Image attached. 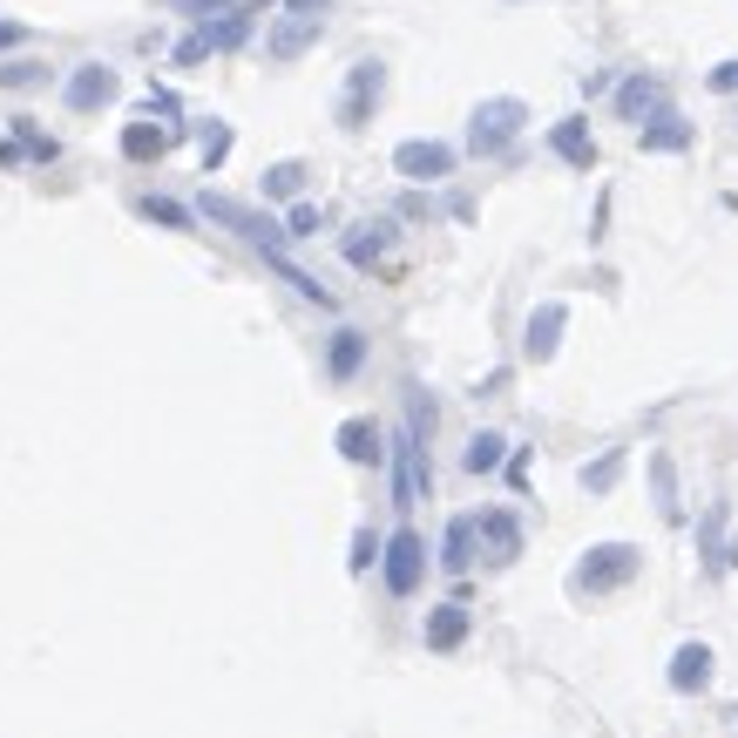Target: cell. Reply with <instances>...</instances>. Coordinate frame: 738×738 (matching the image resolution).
Returning <instances> with one entry per match:
<instances>
[{"label":"cell","mask_w":738,"mask_h":738,"mask_svg":"<svg viewBox=\"0 0 738 738\" xmlns=\"http://www.w3.org/2000/svg\"><path fill=\"white\" fill-rule=\"evenodd\" d=\"M637 569H644L637 542H590L582 563L569 569V597H616L624 582H637Z\"/></svg>","instance_id":"1"},{"label":"cell","mask_w":738,"mask_h":738,"mask_svg":"<svg viewBox=\"0 0 738 738\" xmlns=\"http://www.w3.org/2000/svg\"><path fill=\"white\" fill-rule=\"evenodd\" d=\"M522 129H529V102H515V95L475 102V115H468V157H475V163L509 157V143H515Z\"/></svg>","instance_id":"2"},{"label":"cell","mask_w":738,"mask_h":738,"mask_svg":"<svg viewBox=\"0 0 738 738\" xmlns=\"http://www.w3.org/2000/svg\"><path fill=\"white\" fill-rule=\"evenodd\" d=\"M197 211L211 217V224H224V230H238L245 245H258V251H285V224L271 217V211H251V204H238V197H197Z\"/></svg>","instance_id":"3"},{"label":"cell","mask_w":738,"mask_h":738,"mask_svg":"<svg viewBox=\"0 0 738 738\" xmlns=\"http://www.w3.org/2000/svg\"><path fill=\"white\" fill-rule=\"evenodd\" d=\"M386 95V61L379 55H360L353 68H345V95H339V123L345 129H366L373 123V109Z\"/></svg>","instance_id":"4"},{"label":"cell","mask_w":738,"mask_h":738,"mask_svg":"<svg viewBox=\"0 0 738 738\" xmlns=\"http://www.w3.org/2000/svg\"><path fill=\"white\" fill-rule=\"evenodd\" d=\"M379 576H386V597H413L420 576H427V542L413 529H394L379 549Z\"/></svg>","instance_id":"5"},{"label":"cell","mask_w":738,"mask_h":738,"mask_svg":"<svg viewBox=\"0 0 738 738\" xmlns=\"http://www.w3.org/2000/svg\"><path fill=\"white\" fill-rule=\"evenodd\" d=\"M454 143H434V136H407L400 149H394V170L407 177V183H420V190H434V183H447L454 177Z\"/></svg>","instance_id":"6"},{"label":"cell","mask_w":738,"mask_h":738,"mask_svg":"<svg viewBox=\"0 0 738 738\" xmlns=\"http://www.w3.org/2000/svg\"><path fill=\"white\" fill-rule=\"evenodd\" d=\"M386 454H394V509H413V501L427 495V481H434V475H427V441L407 427Z\"/></svg>","instance_id":"7"},{"label":"cell","mask_w":738,"mask_h":738,"mask_svg":"<svg viewBox=\"0 0 738 738\" xmlns=\"http://www.w3.org/2000/svg\"><path fill=\"white\" fill-rule=\"evenodd\" d=\"M657 109H671V95H665V82H657V75H624V82H616V123H650Z\"/></svg>","instance_id":"8"},{"label":"cell","mask_w":738,"mask_h":738,"mask_svg":"<svg viewBox=\"0 0 738 738\" xmlns=\"http://www.w3.org/2000/svg\"><path fill=\"white\" fill-rule=\"evenodd\" d=\"M637 143H644V157H684V149L697 143V123L678 115V109H657L650 123L637 129Z\"/></svg>","instance_id":"9"},{"label":"cell","mask_w":738,"mask_h":738,"mask_svg":"<svg viewBox=\"0 0 738 738\" xmlns=\"http://www.w3.org/2000/svg\"><path fill=\"white\" fill-rule=\"evenodd\" d=\"M563 326H569V313H563L556 298H542L535 313H529V326H522V360L549 366V360H556V345H563Z\"/></svg>","instance_id":"10"},{"label":"cell","mask_w":738,"mask_h":738,"mask_svg":"<svg viewBox=\"0 0 738 738\" xmlns=\"http://www.w3.org/2000/svg\"><path fill=\"white\" fill-rule=\"evenodd\" d=\"M115 89H123V82H115V68H102V61H82V68L68 75V89H61V102H68L75 115H89V109L115 102Z\"/></svg>","instance_id":"11"},{"label":"cell","mask_w":738,"mask_h":738,"mask_svg":"<svg viewBox=\"0 0 738 738\" xmlns=\"http://www.w3.org/2000/svg\"><path fill=\"white\" fill-rule=\"evenodd\" d=\"M475 556H481V515H454L447 535H441V569L447 576H468Z\"/></svg>","instance_id":"12"},{"label":"cell","mask_w":738,"mask_h":738,"mask_svg":"<svg viewBox=\"0 0 738 738\" xmlns=\"http://www.w3.org/2000/svg\"><path fill=\"white\" fill-rule=\"evenodd\" d=\"M468 631H475L468 603H441V610H427L420 644H427V650H461V644H468Z\"/></svg>","instance_id":"13"},{"label":"cell","mask_w":738,"mask_h":738,"mask_svg":"<svg viewBox=\"0 0 738 738\" xmlns=\"http://www.w3.org/2000/svg\"><path fill=\"white\" fill-rule=\"evenodd\" d=\"M650 509H657V522H684V495H678V461L665 454V447H657L650 454Z\"/></svg>","instance_id":"14"},{"label":"cell","mask_w":738,"mask_h":738,"mask_svg":"<svg viewBox=\"0 0 738 738\" xmlns=\"http://www.w3.org/2000/svg\"><path fill=\"white\" fill-rule=\"evenodd\" d=\"M481 556H488L495 569L522 556V522H515V509H488V515H481Z\"/></svg>","instance_id":"15"},{"label":"cell","mask_w":738,"mask_h":738,"mask_svg":"<svg viewBox=\"0 0 738 738\" xmlns=\"http://www.w3.org/2000/svg\"><path fill=\"white\" fill-rule=\"evenodd\" d=\"M549 149H556L569 170H597V136H590V123H582V115H563V123L549 129Z\"/></svg>","instance_id":"16"},{"label":"cell","mask_w":738,"mask_h":738,"mask_svg":"<svg viewBox=\"0 0 738 738\" xmlns=\"http://www.w3.org/2000/svg\"><path fill=\"white\" fill-rule=\"evenodd\" d=\"M712 684V644H678L671 650V691L678 697H697Z\"/></svg>","instance_id":"17"},{"label":"cell","mask_w":738,"mask_h":738,"mask_svg":"<svg viewBox=\"0 0 738 738\" xmlns=\"http://www.w3.org/2000/svg\"><path fill=\"white\" fill-rule=\"evenodd\" d=\"M319 42V14H285L279 27L264 34V48H271V61H298L305 48Z\"/></svg>","instance_id":"18"},{"label":"cell","mask_w":738,"mask_h":738,"mask_svg":"<svg viewBox=\"0 0 738 738\" xmlns=\"http://www.w3.org/2000/svg\"><path fill=\"white\" fill-rule=\"evenodd\" d=\"M339 454L353 461V468H379V461H386V434L373 420H345L339 427Z\"/></svg>","instance_id":"19"},{"label":"cell","mask_w":738,"mask_h":738,"mask_svg":"<svg viewBox=\"0 0 738 738\" xmlns=\"http://www.w3.org/2000/svg\"><path fill=\"white\" fill-rule=\"evenodd\" d=\"M264 264H271V271H279V279H285V285H292V292H298L305 305H319V313H332V305H339V298H332V292H326V285L313 279V271H298V264H292L285 251H264Z\"/></svg>","instance_id":"20"},{"label":"cell","mask_w":738,"mask_h":738,"mask_svg":"<svg viewBox=\"0 0 738 738\" xmlns=\"http://www.w3.org/2000/svg\"><path fill=\"white\" fill-rule=\"evenodd\" d=\"M170 143H177V129L129 123V129H123V157H129V163H157V157H170Z\"/></svg>","instance_id":"21"},{"label":"cell","mask_w":738,"mask_h":738,"mask_svg":"<svg viewBox=\"0 0 738 738\" xmlns=\"http://www.w3.org/2000/svg\"><path fill=\"white\" fill-rule=\"evenodd\" d=\"M360 366H366V332H353V326L332 332V345H326V373H332V379H353Z\"/></svg>","instance_id":"22"},{"label":"cell","mask_w":738,"mask_h":738,"mask_svg":"<svg viewBox=\"0 0 738 738\" xmlns=\"http://www.w3.org/2000/svg\"><path fill=\"white\" fill-rule=\"evenodd\" d=\"M251 14L245 8H230V14H217V21H204V42H211V55H230V48H245L251 42Z\"/></svg>","instance_id":"23"},{"label":"cell","mask_w":738,"mask_h":738,"mask_svg":"<svg viewBox=\"0 0 738 738\" xmlns=\"http://www.w3.org/2000/svg\"><path fill=\"white\" fill-rule=\"evenodd\" d=\"M386 245H394V224H379V217H373V224H353V238H345V264L366 271Z\"/></svg>","instance_id":"24"},{"label":"cell","mask_w":738,"mask_h":738,"mask_svg":"<svg viewBox=\"0 0 738 738\" xmlns=\"http://www.w3.org/2000/svg\"><path fill=\"white\" fill-rule=\"evenodd\" d=\"M14 157H34V163H55L61 149H55V136H42V129H34L27 115H14V143L0 149V163H14Z\"/></svg>","instance_id":"25"},{"label":"cell","mask_w":738,"mask_h":738,"mask_svg":"<svg viewBox=\"0 0 738 738\" xmlns=\"http://www.w3.org/2000/svg\"><path fill=\"white\" fill-rule=\"evenodd\" d=\"M501 461H509V441H501L495 427H481V434L468 441V454H461V468H468V475H495Z\"/></svg>","instance_id":"26"},{"label":"cell","mask_w":738,"mask_h":738,"mask_svg":"<svg viewBox=\"0 0 738 738\" xmlns=\"http://www.w3.org/2000/svg\"><path fill=\"white\" fill-rule=\"evenodd\" d=\"M616 475H624V447H610L603 461H582V475H576V481L590 488V495H610V488H616Z\"/></svg>","instance_id":"27"},{"label":"cell","mask_w":738,"mask_h":738,"mask_svg":"<svg viewBox=\"0 0 738 738\" xmlns=\"http://www.w3.org/2000/svg\"><path fill=\"white\" fill-rule=\"evenodd\" d=\"M725 529H731V501H712L705 522H697V556H712L718 542H725Z\"/></svg>","instance_id":"28"},{"label":"cell","mask_w":738,"mask_h":738,"mask_svg":"<svg viewBox=\"0 0 738 738\" xmlns=\"http://www.w3.org/2000/svg\"><path fill=\"white\" fill-rule=\"evenodd\" d=\"M298 190H305V163H271V170H264V197H285V204H292Z\"/></svg>","instance_id":"29"},{"label":"cell","mask_w":738,"mask_h":738,"mask_svg":"<svg viewBox=\"0 0 738 738\" xmlns=\"http://www.w3.org/2000/svg\"><path fill=\"white\" fill-rule=\"evenodd\" d=\"M136 211H143L149 224H163V230H190V211L170 204V197H136Z\"/></svg>","instance_id":"30"},{"label":"cell","mask_w":738,"mask_h":738,"mask_svg":"<svg viewBox=\"0 0 738 738\" xmlns=\"http://www.w3.org/2000/svg\"><path fill=\"white\" fill-rule=\"evenodd\" d=\"M285 238H319V204L292 197V211H285Z\"/></svg>","instance_id":"31"},{"label":"cell","mask_w":738,"mask_h":738,"mask_svg":"<svg viewBox=\"0 0 738 738\" xmlns=\"http://www.w3.org/2000/svg\"><path fill=\"white\" fill-rule=\"evenodd\" d=\"M379 549H386V542H379L373 529H360V535H353V556H345V569H353V576H366V569L379 563Z\"/></svg>","instance_id":"32"},{"label":"cell","mask_w":738,"mask_h":738,"mask_svg":"<svg viewBox=\"0 0 738 738\" xmlns=\"http://www.w3.org/2000/svg\"><path fill=\"white\" fill-rule=\"evenodd\" d=\"M170 8H177V14H190V21H197V27H204V21H217V14H230V8H238V0H170Z\"/></svg>","instance_id":"33"},{"label":"cell","mask_w":738,"mask_h":738,"mask_svg":"<svg viewBox=\"0 0 738 738\" xmlns=\"http://www.w3.org/2000/svg\"><path fill=\"white\" fill-rule=\"evenodd\" d=\"M34 82H48L42 61H14V68H0V89H34Z\"/></svg>","instance_id":"34"},{"label":"cell","mask_w":738,"mask_h":738,"mask_svg":"<svg viewBox=\"0 0 738 738\" xmlns=\"http://www.w3.org/2000/svg\"><path fill=\"white\" fill-rule=\"evenodd\" d=\"M224 157H230V129L217 123V129L204 136V177H211V170H224Z\"/></svg>","instance_id":"35"},{"label":"cell","mask_w":738,"mask_h":738,"mask_svg":"<svg viewBox=\"0 0 738 738\" xmlns=\"http://www.w3.org/2000/svg\"><path fill=\"white\" fill-rule=\"evenodd\" d=\"M204 55H211V42H204V27H197V34H183V42H177V55H170V61H177V68H197Z\"/></svg>","instance_id":"36"},{"label":"cell","mask_w":738,"mask_h":738,"mask_svg":"<svg viewBox=\"0 0 738 738\" xmlns=\"http://www.w3.org/2000/svg\"><path fill=\"white\" fill-rule=\"evenodd\" d=\"M705 82H712V95H738V61H718Z\"/></svg>","instance_id":"37"},{"label":"cell","mask_w":738,"mask_h":738,"mask_svg":"<svg viewBox=\"0 0 738 738\" xmlns=\"http://www.w3.org/2000/svg\"><path fill=\"white\" fill-rule=\"evenodd\" d=\"M21 42H34V34L21 21H0V48H21Z\"/></svg>","instance_id":"38"},{"label":"cell","mask_w":738,"mask_h":738,"mask_svg":"<svg viewBox=\"0 0 738 738\" xmlns=\"http://www.w3.org/2000/svg\"><path fill=\"white\" fill-rule=\"evenodd\" d=\"M332 0H285V14H326Z\"/></svg>","instance_id":"39"}]
</instances>
